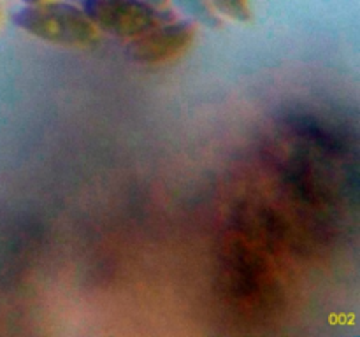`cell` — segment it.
<instances>
[{
  "label": "cell",
  "mask_w": 360,
  "mask_h": 337,
  "mask_svg": "<svg viewBox=\"0 0 360 337\" xmlns=\"http://www.w3.org/2000/svg\"><path fill=\"white\" fill-rule=\"evenodd\" d=\"M16 27L41 41L60 46H86L97 37V28L81 7L67 2L32 4L16 11Z\"/></svg>",
  "instance_id": "6da1fadb"
},
{
  "label": "cell",
  "mask_w": 360,
  "mask_h": 337,
  "mask_svg": "<svg viewBox=\"0 0 360 337\" xmlns=\"http://www.w3.org/2000/svg\"><path fill=\"white\" fill-rule=\"evenodd\" d=\"M81 9L97 30L129 41L174 20L171 11L157 9L141 0H83Z\"/></svg>",
  "instance_id": "7a4b0ae2"
},
{
  "label": "cell",
  "mask_w": 360,
  "mask_h": 337,
  "mask_svg": "<svg viewBox=\"0 0 360 337\" xmlns=\"http://www.w3.org/2000/svg\"><path fill=\"white\" fill-rule=\"evenodd\" d=\"M193 39L195 23L192 20H171L132 39L127 55L141 65H157L181 55Z\"/></svg>",
  "instance_id": "3957f363"
},
{
  "label": "cell",
  "mask_w": 360,
  "mask_h": 337,
  "mask_svg": "<svg viewBox=\"0 0 360 337\" xmlns=\"http://www.w3.org/2000/svg\"><path fill=\"white\" fill-rule=\"evenodd\" d=\"M172 2L193 23L204 25V27L210 28L220 27V16L214 13L210 0H172Z\"/></svg>",
  "instance_id": "277c9868"
},
{
  "label": "cell",
  "mask_w": 360,
  "mask_h": 337,
  "mask_svg": "<svg viewBox=\"0 0 360 337\" xmlns=\"http://www.w3.org/2000/svg\"><path fill=\"white\" fill-rule=\"evenodd\" d=\"M210 4L218 16L241 21V23L250 20L248 0H210Z\"/></svg>",
  "instance_id": "5b68a950"
},
{
  "label": "cell",
  "mask_w": 360,
  "mask_h": 337,
  "mask_svg": "<svg viewBox=\"0 0 360 337\" xmlns=\"http://www.w3.org/2000/svg\"><path fill=\"white\" fill-rule=\"evenodd\" d=\"M141 2L148 4L151 7H157V9H165V6L169 4V0H141Z\"/></svg>",
  "instance_id": "8992f818"
},
{
  "label": "cell",
  "mask_w": 360,
  "mask_h": 337,
  "mask_svg": "<svg viewBox=\"0 0 360 337\" xmlns=\"http://www.w3.org/2000/svg\"><path fill=\"white\" fill-rule=\"evenodd\" d=\"M25 6H32V4H41V2H48V0H21Z\"/></svg>",
  "instance_id": "52a82bcc"
},
{
  "label": "cell",
  "mask_w": 360,
  "mask_h": 337,
  "mask_svg": "<svg viewBox=\"0 0 360 337\" xmlns=\"http://www.w3.org/2000/svg\"><path fill=\"white\" fill-rule=\"evenodd\" d=\"M0 16H2V6H0Z\"/></svg>",
  "instance_id": "ba28073f"
}]
</instances>
